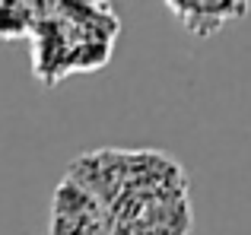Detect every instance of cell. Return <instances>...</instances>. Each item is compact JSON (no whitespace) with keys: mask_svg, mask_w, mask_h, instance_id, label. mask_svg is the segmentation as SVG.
<instances>
[{"mask_svg":"<svg viewBox=\"0 0 251 235\" xmlns=\"http://www.w3.org/2000/svg\"><path fill=\"white\" fill-rule=\"evenodd\" d=\"M169 13L184 32L197 38H210L229 23L248 16V0H169Z\"/></svg>","mask_w":251,"mask_h":235,"instance_id":"obj_3","label":"cell"},{"mask_svg":"<svg viewBox=\"0 0 251 235\" xmlns=\"http://www.w3.org/2000/svg\"><path fill=\"white\" fill-rule=\"evenodd\" d=\"M121 23L111 3H35L32 67L45 86H57L67 73L108 64Z\"/></svg>","mask_w":251,"mask_h":235,"instance_id":"obj_1","label":"cell"},{"mask_svg":"<svg viewBox=\"0 0 251 235\" xmlns=\"http://www.w3.org/2000/svg\"><path fill=\"white\" fill-rule=\"evenodd\" d=\"M51 235H115V219L96 194L67 175L54 194Z\"/></svg>","mask_w":251,"mask_h":235,"instance_id":"obj_2","label":"cell"},{"mask_svg":"<svg viewBox=\"0 0 251 235\" xmlns=\"http://www.w3.org/2000/svg\"><path fill=\"white\" fill-rule=\"evenodd\" d=\"M35 25V3L0 0V38H25Z\"/></svg>","mask_w":251,"mask_h":235,"instance_id":"obj_4","label":"cell"}]
</instances>
